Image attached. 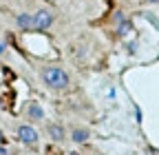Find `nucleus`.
Wrapping results in <instances>:
<instances>
[{"instance_id":"obj_1","label":"nucleus","mask_w":159,"mask_h":155,"mask_svg":"<svg viewBox=\"0 0 159 155\" xmlns=\"http://www.w3.org/2000/svg\"><path fill=\"white\" fill-rule=\"evenodd\" d=\"M42 82L53 91H64L71 84V78L62 67H44L42 69Z\"/></svg>"},{"instance_id":"obj_2","label":"nucleus","mask_w":159,"mask_h":155,"mask_svg":"<svg viewBox=\"0 0 159 155\" xmlns=\"http://www.w3.org/2000/svg\"><path fill=\"white\" fill-rule=\"evenodd\" d=\"M53 20H55V13H53L51 9H40V11H35V13H33V31H44V29H49V27L53 25Z\"/></svg>"},{"instance_id":"obj_3","label":"nucleus","mask_w":159,"mask_h":155,"mask_svg":"<svg viewBox=\"0 0 159 155\" xmlns=\"http://www.w3.org/2000/svg\"><path fill=\"white\" fill-rule=\"evenodd\" d=\"M18 140L22 144H27V146H35L38 140H40V135H38V131L31 124H20L18 126Z\"/></svg>"},{"instance_id":"obj_4","label":"nucleus","mask_w":159,"mask_h":155,"mask_svg":"<svg viewBox=\"0 0 159 155\" xmlns=\"http://www.w3.org/2000/svg\"><path fill=\"white\" fill-rule=\"evenodd\" d=\"M16 25L20 31H33V13H18Z\"/></svg>"},{"instance_id":"obj_5","label":"nucleus","mask_w":159,"mask_h":155,"mask_svg":"<svg viewBox=\"0 0 159 155\" xmlns=\"http://www.w3.org/2000/svg\"><path fill=\"white\" fill-rule=\"evenodd\" d=\"M47 133H49V138H51L53 142H62V140L66 138V131H64L62 124H49V126H47Z\"/></svg>"},{"instance_id":"obj_6","label":"nucleus","mask_w":159,"mask_h":155,"mask_svg":"<svg viewBox=\"0 0 159 155\" xmlns=\"http://www.w3.org/2000/svg\"><path fill=\"white\" fill-rule=\"evenodd\" d=\"M89 138H91V131H89V129L77 126V129H73V131H71V140H73L75 144H84Z\"/></svg>"},{"instance_id":"obj_7","label":"nucleus","mask_w":159,"mask_h":155,"mask_svg":"<svg viewBox=\"0 0 159 155\" xmlns=\"http://www.w3.org/2000/svg\"><path fill=\"white\" fill-rule=\"evenodd\" d=\"M27 115H29L31 120H44V109L40 106V102H29Z\"/></svg>"},{"instance_id":"obj_8","label":"nucleus","mask_w":159,"mask_h":155,"mask_svg":"<svg viewBox=\"0 0 159 155\" xmlns=\"http://www.w3.org/2000/svg\"><path fill=\"white\" fill-rule=\"evenodd\" d=\"M117 31H119V35H126V33L130 31V22H128V20L119 22V29H117Z\"/></svg>"},{"instance_id":"obj_9","label":"nucleus","mask_w":159,"mask_h":155,"mask_svg":"<svg viewBox=\"0 0 159 155\" xmlns=\"http://www.w3.org/2000/svg\"><path fill=\"white\" fill-rule=\"evenodd\" d=\"M126 18H124V13H115V22H124Z\"/></svg>"},{"instance_id":"obj_10","label":"nucleus","mask_w":159,"mask_h":155,"mask_svg":"<svg viewBox=\"0 0 159 155\" xmlns=\"http://www.w3.org/2000/svg\"><path fill=\"white\" fill-rule=\"evenodd\" d=\"M5 51H7V45H5V42H2V40H0V55H2V53H5Z\"/></svg>"},{"instance_id":"obj_11","label":"nucleus","mask_w":159,"mask_h":155,"mask_svg":"<svg viewBox=\"0 0 159 155\" xmlns=\"http://www.w3.org/2000/svg\"><path fill=\"white\" fill-rule=\"evenodd\" d=\"M0 155H9V151H7L5 146H0Z\"/></svg>"},{"instance_id":"obj_12","label":"nucleus","mask_w":159,"mask_h":155,"mask_svg":"<svg viewBox=\"0 0 159 155\" xmlns=\"http://www.w3.org/2000/svg\"><path fill=\"white\" fill-rule=\"evenodd\" d=\"M146 2H150V5H159V0H146Z\"/></svg>"},{"instance_id":"obj_13","label":"nucleus","mask_w":159,"mask_h":155,"mask_svg":"<svg viewBox=\"0 0 159 155\" xmlns=\"http://www.w3.org/2000/svg\"><path fill=\"white\" fill-rule=\"evenodd\" d=\"M2 140H5V133H2V131H0V142H2Z\"/></svg>"},{"instance_id":"obj_14","label":"nucleus","mask_w":159,"mask_h":155,"mask_svg":"<svg viewBox=\"0 0 159 155\" xmlns=\"http://www.w3.org/2000/svg\"><path fill=\"white\" fill-rule=\"evenodd\" d=\"M2 104H5V102H2V98H0V106H2Z\"/></svg>"},{"instance_id":"obj_15","label":"nucleus","mask_w":159,"mask_h":155,"mask_svg":"<svg viewBox=\"0 0 159 155\" xmlns=\"http://www.w3.org/2000/svg\"><path fill=\"white\" fill-rule=\"evenodd\" d=\"M69 155H80V153H69Z\"/></svg>"},{"instance_id":"obj_16","label":"nucleus","mask_w":159,"mask_h":155,"mask_svg":"<svg viewBox=\"0 0 159 155\" xmlns=\"http://www.w3.org/2000/svg\"><path fill=\"white\" fill-rule=\"evenodd\" d=\"M97 155H102V153H97Z\"/></svg>"}]
</instances>
